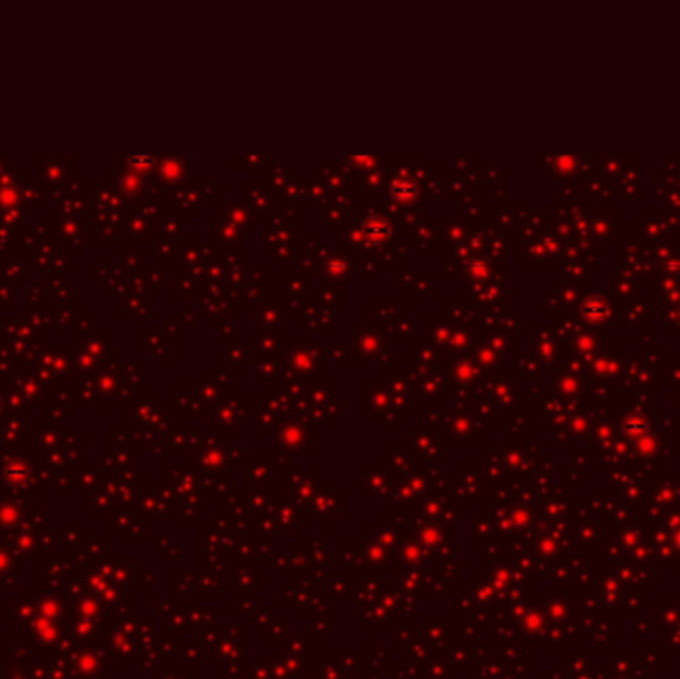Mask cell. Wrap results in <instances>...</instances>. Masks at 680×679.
<instances>
[{"label": "cell", "mask_w": 680, "mask_h": 679, "mask_svg": "<svg viewBox=\"0 0 680 679\" xmlns=\"http://www.w3.org/2000/svg\"><path fill=\"white\" fill-rule=\"evenodd\" d=\"M9 474H11L12 478H24L26 477V470L22 467H12L11 470H9Z\"/></svg>", "instance_id": "6da1fadb"}]
</instances>
